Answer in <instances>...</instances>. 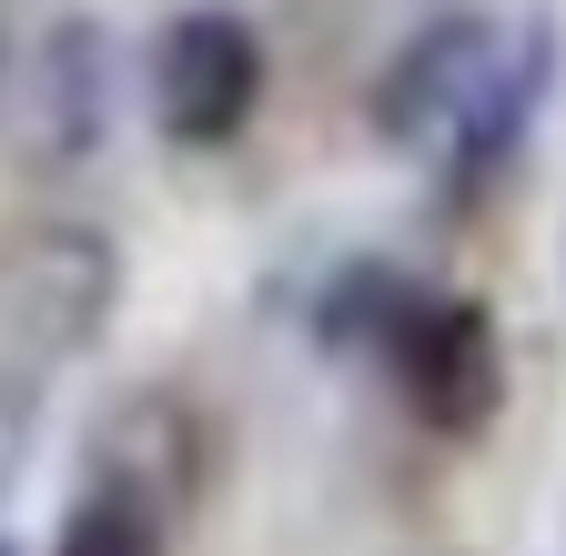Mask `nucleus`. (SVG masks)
<instances>
[{
	"instance_id": "f257e3e1",
	"label": "nucleus",
	"mask_w": 566,
	"mask_h": 556,
	"mask_svg": "<svg viewBox=\"0 0 566 556\" xmlns=\"http://www.w3.org/2000/svg\"><path fill=\"white\" fill-rule=\"evenodd\" d=\"M122 304V243L82 213H31L0 233V334L31 365L82 355Z\"/></svg>"
},
{
	"instance_id": "f03ea898",
	"label": "nucleus",
	"mask_w": 566,
	"mask_h": 556,
	"mask_svg": "<svg viewBox=\"0 0 566 556\" xmlns=\"http://www.w3.org/2000/svg\"><path fill=\"white\" fill-rule=\"evenodd\" d=\"M263 102V41L233 21V11H182L163 41H153V122L172 143L212 153L233 143Z\"/></svg>"
},
{
	"instance_id": "7ed1b4c3",
	"label": "nucleus",
	"mask_w": 566,
	"mask_h": 556,
	"mask_svg": "<svg viewBox=\"0 0 566 556\" xmlns=\"http://www.w3.org/2000/svg\"><path fill=\"white\" fill-rule=\"evenodd\" d=\"M395 375L415 395V415L436 436H475L495 395H506V355H495V314L465 304V294H415V314L395 324Z\"/></svg>"
},
{
	"instance_id": "20e7f679",
	"label": "nucleus",
	"mask_w": 566,
	"mask_h": 556,
	"mask_svg": "<svg viewBox=\"0 0 566 556\" xmlns=\"http://www.w3.org/2000/svg\"><path fill=\"white\" fill-rule=\"evenodd\" d=\"M495 61H506V41H495L485 11L424 21L385 72H375V132H385V143H455L465 112H475L485 82H495Z\"/></svg>"
},
{
	"instance_id": "39448f33",
	"label": "nucleus",
	"mask_w": 566,
	"mask_h": 556,
	"mask_svg": "<svg viewBox=\"0 0 566 556\" xmlns=\"http://www.w3.org/2000/svg\"><path fill=\"white\" fill-rule=\"evenodd\" d=\"M102 92H112V41H102V21H61L31 51V92H21L31 162H82L102 143Z\"/></svg>"
},
{
	"instance_id": "423d86ee",
	"label": "nucleus",
	"mask_w": 566,
	"mask_h": 556,
	"mask_svg": "<svg viewBox=\"0 0 566 556\" xmlns=\"http://www.w3.org/2000/svg\"><path fill=\"white\" fill-rule=\"evenodd\" d=\"M102 485L112 496H142L153 516H172L192 496V415L172 395H122L102 426Z\"/></svg>"
},
{
	"instance_id": "0eeeda50",
	"label": "nucleus",
	"mask_w": 566,
	"mask_h": 556,
	"mask_svg": "<svg viewBox=\"0 0 566 556\" xmlns=\"http://www.w3.org/2000/svg\"><path fill=\"white\" fill-rule=\"evenodd\" d=\"M546 72H556V31H546V21H526V31L506 41V61H495L485 102L465 112V132L446 143V162H455L465 182H485L495 162H506V153L526 143V122H536V102H546Z\"/></svg>"
},
{
	"instance_id": "6e6552de",
	"label": "nucleus",
	"mask_w": 566,
	"mask_h": 556,
	"mask_svg": "<svg viewBox=\"0 0 566 556\" xmlns=\"http://www.w3.org/2000/svg\"><path fill=\"white\" fill-rule=\"evenodd\" d=\"M415 314V284L395 263H344L324 304H314V344H334V355H354V344H395V324Z\"/></svg>"
},
{
	"instance_id": "1a4fd4ad",
	"label": "nucleus",
	"mask_w": 566,
	"mask_h": 556,
	"mask_svg": "<svg viewBox=\"0 0 566 556\" xmlns=\"http://www.w3.org/2000/svg\"><path fill=\"white\" fill-rule=\"evenodd\" d=\"M51 556H163V516L142 506V496L92 485V496L61 516V546H51Z\"/></svg>"
},
{
	"instance_id": "9d476101",
	"label": "nucleus",
	"mask_w": 566,
	"mask_h": 556,
	"mask_svg": "<svg viewBox=\"0 0 566 556\" xmlns=\"http://www.w3.org/2000/svg\"><path fill=\"white\" fill-rule=\"evenodd\" d=\"M31 436H41V385L0 375V496H11V475L31 465Z\"/></svg>"
},
{
	"instance_id": "9b49d317",
	"label": "nucleus",
	"mask_w": 566,
	"mask_h": 556,
	"mask_svg": "<svg viewBox=\"0 0 566 556\" xmlns=\"http://www.w3.org/2000/svg\"><path fill=\"white\" fill-rule=\"evenodd\" d=\"M0 556H11V546H0Z\"/></svg>"
}]
</instances>
